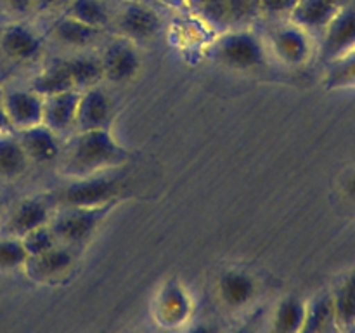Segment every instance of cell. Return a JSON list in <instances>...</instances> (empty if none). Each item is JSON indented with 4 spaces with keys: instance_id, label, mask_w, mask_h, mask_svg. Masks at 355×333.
Instances as JSON below:
<instances>
[{
    "instance_id": "cell-1",
    "label": "cell",
    "mask_w": 355,
    "mask_h": 333,
    "mask_svg": "<svg viewBox=\"0 0 355 333\" xmlns=\"http://www.w3.org/2000/svg\"><path fill=\"white\" fill-rule=\"evenodd\" d=\"M127 160L128 151L113 137L110 128L76 132L59 155L61 172L68 179L106 173Z\"/></svg>"
},
{
    "instance_id": "cell-2",
    "label": "cell",
    "mask_w": 355,
    "mask_h": 333,
    "mask_svg": "<svg viewBox=\"0 0 355 333\" xmlns=\"http://www.w3.org/2000/svg\"><path fill=\"white\" fill-rule=\"evenodd\" d=\"M210 58L236 71H253L267 59L266 44L250 30H232L220 35L210 45Z\"/></svg>"
},
{
    "instance_id": "cell-3",
    "label": "cell",
    "mask_w": 355,
    "mask_h": 333,
    "mask_svg": "<svg viewBox=\"0 0 355 333\" xmlns=\"http://www.w3.org/2000/svg\"><path fill=\"white\" fill-rule=\"evenodd\" d=\"M123 184L118 177L99 176L71 179L66 186L55 191L54 203L59 207H103L107 203H116L121 194Z\"/></svg>"
},
{
    "instance_id": "cell-4",
    "label": "cell",
    "mask_w": 355,
    "mask_h": 333,
    "mask_svg": "<svg viewBox=\"0 0 355 333\" xmlns=\"http://www.w3.org/2000/svg\"><path fill=\"white\" fill-rule=\"evenodd\" d=\"M114 205L116 203H107L103 207H62L61 212L51 219L49 225L58 243L68 246L82 245L92 238Z\"/></svg>"
},
{
    "instance_id": "cell-5",
    "label": "cell",
    "mask_w": 355,
    "mask_h": 333,
    "mask_svg": "<svg viewBox=\"0 0 355 333\" xmlns=\"http://www.w3.org/2000/svg\"><path fill=\"white\" fill-rule=\"evenodd\" d=\"M269 47L277 61L291 68L305 65L314 52L311 33L293 21L277 24L274 28L269 37Z\"/></svg>"
},
{
    "instance_id": "cell-6",
    "label": "cell",
    "mask_w": 355,
    "mask_h": 333,
    "mask_svg": "<svg viewBox=\"0 0 355 333\" xmlns=\"http://www.w3.org/2000/svg\"><path fill=\"white\" fill-rule=\"evenodd\" d=\"M355 47V6L347 3L322 28L319 54L326 62L342 58Z\"/></svg>"
},
{
    "instance_id": "cell-7",
    "label": "cell",
    "mask_w": 355,
    "mask_h": 333,
    "mask_svg": "<svg viewBox=\"0 0 355 333\" xmlns=\"http://www.w3.org/2000/svg\"><path fill=\"white\" fill-rule=\"evenodd\" d=\"M118 33L130 42H149L162 30V17L149 6L141 2H127L116 14Z\"/></svg>"
},
{
    "instance_id": "cell-8",
    "label": "cell",
    "mask_w": 355,
    "mask_h": 333,
    "mask_svg": "<svg viewBox=\"0 0 355 333\" xmlns=\"http://www.w3.org/2000/svg\"><path fill=\"white\" fill-rule=\"evenodd\" d=\"M111 120H113V101L101 87L94 85L80 90L75 132L110 128Z\"/></svg>"
},
{
    "instance_id": "cell-9",
    "label": "cell",
    "mask_w": 355,
    "mask_h": 333,
    "mask_svg": "<svg viewBox=\"0 0 355 333\" xmlns=\"http://www.w3.org/2000/svg\"><path fill=\"white\" fill-rule=\"evenodd\" d=\"M10 128L17 132L42 123L44 117V97L31 89H14L0 97Z\"/></svg>"
},
{
    "instance_id": "cell-10",
    "label": "cell",
    "mask_w": 355,
    "mask_h": 333,
    "mask_svg": "<svg viewBox=\"0 0 355 333\" xmlns=\"http://www.w3.org/2000/svg\"><path fill=\"white\" fill-rule=\"evenodd\" d=\"M101 66H103V78L113 83L128 82L137 75L141 68V58L134 42L118 40L107 45L106 51L101 56Z\"/></svg>"
},
{
    "instance_id": "cell-11",
    "label": "cell",
    "mask_w": 355,
    "mask_h": 333,
    "mask_svg": "<svg viewBox=\"0 0 355 333\" xmlns=\"http://www.w3.org/2000/svg\"><path fill=\"white\" fill-rule=\"evenodd\" d=\"M42 47L40 35L24 23H12L0 31V52L14 62L33 61Z\"/></svg>"
},
{
    "instance_id": "cell-12",
    "label": "cell",
    "mask_w": 355,
    "mask_h": 333,
    "mask_svg": "<svg viewBox=\"0 0 355 333\" xmlns=\"http://www.w3.org/2000/svg\"><path fill=\"white\" fill-rule=\"evenodd\" d=\"M347 3H350V0H298L290 10V21L309 33H321L329 19Z\"/></svg>"
},
{
    "instance_id": "cell-13",
    "label": "cell",
    "mask_w": 355,
    "mask_h": 333,
    "mask_svg": "<svg viewBox=\"0 0 355 333\" xmlns=\"http://www.w3.org/2000/svg\"><path fill=\"white\" fill-rule=\"evenodd\" d=\"M80 90H66L44 97V117L42 123L47 125L55 134L75 130L76 106H78Z\"/></svg>"
},
{
    "instance_id": "cell-14",
    "label": "cell",
    "mask_w": 355,
    "mask_h": 333,
    "mask_svg": "<svg viewBox=\"0 0 355 333\" xmlns=\"http://www.w3.org/2000/svg\"><path fill=\"white\" fill-rule=\"evenodd\" d=\"M49 222H51L49 203H45L44 200H38V198H28V200L19 201L10 210L6 222V229L9 236L23 238L30 231L49 224Z\"/></svg>"
},
{
    "instance_id": "cell-15",
    "label": "cell",
    "mask_w": 355,
    "mask_h": 333,
    "mask_svg": "<svg viewBox=\"0 0 355 333\" xmlns=\"http://www.w3.org/2000/svg\"><path fill=\"white\" fill-rule=\"evenodd\" d=\"M17 137H19L30 162L49 163L58 160L59 155H61L62 148L58 139V134L44 123L19 130Z\"/></svg>"
},
{
    "instance_id": "cell-16",
    "label": "cell",
    "mask_w": 355,
    "mask_h": 333,
    "mask_svg": "<svg viewBox=\"0 0 355 333\" xmlns=\"http://www.w3.org/2000/svg\"><path fill=\"white\" fill-rule=\"evenodd\" d=\"M217 293L229 309H241L255 298L257 281L245 271H225L217 281Z\"/></svg>"
},
{
    "instance_id": "cell-17",
    "label": "cell",
    "mask_w": 355,
    "mask_h": 333,
    "mask_svg": "<svg viewBox=\"0 0 355 333\" xmlns=\"http://www.w3.org/2000/svg\"><path fill=\"white\" fill-rule=\"evenodd\" d=\"M73 266V257L68 252V248L55 245L47 252L40 255L28 257L24 267L28 269V274L35 281L42 283H52L58 278H62Z\"/></svg>"
},
{
    "instance_id": "cell-18",
    "label": "cell",
    "mask_w": 355,
    "mask_h": 333,
    "mask_svg": "<svg viewBox=\"0 0 355 333\" xmlns=\"http://www.w3.org/2000/svg\"><path fill=\"white\" fill-rule=\"evenodd\" d=\"M51 35L55 42L71 49L90 47L99 38L101 30L90 24L82 23L76 17L64 14L54 21L51 26Z\"/></svg>"
},
{
    "instance_id": "cell-19",
    "label": "cell",
    "mask_w": 355,
    "mask_h": 333,
    "mask_svg": "<svg viewBox=\"0 0 355 333\" xmlns=\"http://www.w3.org/2000/svg\"><path fill=\"white\" fill-rule=\"evenodd\" d=\"M28 163H30V158L19 137L10 134V130L0 132V177L16 179L21 173L26 172Z\"/></svg>"
},
{
    "instance_id": "cell-20",
    "label": "cell",
    "mask_w": 355,
    "mask_h": 333,
    "mask_svg": "<svg viewBox=\"0 0 355 333\" xmlns=\"http://www.w3.org/2000/svg\"><path fill=\"white\" fill-rule=\"evenodd\" d=\"M30 89L42 97L54 96V94L66 92V90H76L75 85H73L71 76H69L68 68H66L62 59L61 61L52 62L47 68L42 69V71L31 80Z\"/></svg>"
},
{
    "instance_id": "cell-21",
    "label": "cell",
    "mask_w": 355,
    "mask_h": 333,
    "mask_svg": "<svg viewBox=\"0 0 355 333\" xmlns=\"http://www.w3.org/2000/svg\"><path fill=\"white\" fill-rule=\"evenodd\" d=\"M331 330H338V325H336L333 295L331 291H326L307 304L302 332H331Z\"/></svg>"
},
{
    "instance_id": "cell-22",
    "label": "cell",
    "mask_w": 355,
    "mask_h": 333,
    "mask_svg": "<svg viewBox=\"0 0 355 333\" xmlns=\"http://www.w3.org/2000/svg\"><path fill=\"white\" fill-rule=\"evenodd\" d=\"M305 312H307V302L295 295L284 297L274 311L272 330L279 333L302 332L305 323Z\"/></svg>"
},
{
    "instance_id": "cell-23",
    "label": "cell",
    "mask_w": 355,
    "mask_h": 333,
    "mask_svg": "<svg viewBox=\"0 0 355 333\" xmlns=\"http://www.w3.org/2000/svg\"><path fill=\"white\" fill-rule=\"evenodd\" d=\"M68 68L69 76L73 80V85L76 90H85L89 87L97 85L103 78V66H101V58L94 56H75V58L62 59Z\"/></svg>"
},
{
    "instance_id": "cell-24",
    "label": "cell",
    "mask_w": 355,
    "mask_h": 333,
    "mask_svg": "<svg viewBox=\"0 0 355 333\" xmlns=\"http://www.w3.org/2000/svg\"><path fill=\"white\" fill-rule=\"evenodd\" d=\"M331 295L338 328H352L355 326V271L340 281Z\"/></svg>"
},
{
    "instance_id": "cell-25",
    "label": "cell",
    "mask_w": 355,
    "mask_h": 333,
    "mask_svg": "<svg viewBox=\"0 0 355 333\" xmlns=\"http://www.w3.org/2000/svg\"><path fill=\"white\" fill-rule=\"evenodd\" d=\"M324 87L328 90L355 89V47L342 58L328 62Z\"/></svg>"
},
{
    "instance_id": "cell-26",
    "label": "cell",
    "mask_w": 355,
    "mask_h": 333,
    "mask_svg": "<svg viewBox=\"0 0 355 333\" xmlns=\"http://www.w3.org/2000/svg\"><path fill=\"white\" fill-rule=\"evenodd\" d=\"M66 14L99 30H103L110 21V10L103 0H71L66 6Z\"/></svg>"
},
{
    "instance_id": "cell-27",
    "label": "cell",
    "mask_w": 355,
    "mask_h": 333,
    "mask_svg": "<svg viewBox=\"0 0 355 333\" xmlns=\"http://www.w3.org/2000/svg\"><path fill=\"white\" fill-rule=\"evenodd\" d=\"M28 260V252L21 238L6 236L0 238V271H14L24 267Z\"/></svg>"
},
{
    "instance_id": "cell-28",
    "label": "cell",
    "mask_w": 355,
    "mask_h": 333,
    "mask_svg": "<svg viewBox=\"0 0 355 333\" xmlns=\"http://www.w3.org/2000/svg\"><path fill=\"white\" fill-rule=\"evenodd\" d=\"M21 241H23L24 248H26L28 257L40 255V253L51 250L52 246L59 245L58 239H55L54 232H52L51 225L49 224L40 225V228L30 231L28 234H24L23 238H21Z\"/></svg>"
},
{
    "instance_id": "cell-29",
    "label": "cell",
    "mask_w": 355,
    "mask_h": 333,
    "mask_svg": "<svg viewBox=\"0 0 355 333\" xmlns=\"http://www.w3.org/2000/svg\"><path fill=\"white\" fill-rule=\"evenodd\" d=\"M298 0H259V7L267 14H290Z\"/></svg>"
},
{
    "instance_id": "cell-30",
    "label": "cell",
    "mask_w": 355,
    "mask_h": 333,
    "mask_svg": "<svg viewBox=\"0 0 355 333\" xmlns=\"http://www.w3.org/2000/svg\"><path fill=\"white\" fill-rule=\"evenodd\" d=\"M0 2L3 3V7H6L9 12L17 14V16H23V14L35 10L33 0H0Z\"/></svg>"
},
{
    "instance_id": "cell-31",
    "label": "cell",
    "mask_w": 355,
    "mask_h": 333,
    "mask_svg": "<svg viewBox=\"0 0 355 333\" xmlns=\"http://www.w3.org/2000/svg\"><path fill=\"white\" fill-rule=\"evenodd\" d=\"M71 2V0H33L35 3V10H55V9H61Z\"/></svg>"
},
{
    "instance_id": "cell-32",
    "label": "cell",
    "mask_w": 355,
    "mask_h": 333,
    "mask_svg": "<svg viewBox=\"0 0 355 333\" xmlns=\"http://www.w3.org/2000/svg\"><path fill=\"white\" fill-rule=\"evenodd\" d=\"M345 191L352 200H355V170L350 172V176L345 180Z\"/></svg>"
},
{
    "instance_id": "cell-33",
    "label": "cell",
    "mask_w": 355,
    "mask_h": 333,
    "mask_svg": "<svg viewBox=\"0 0 355 333\" xmlns=\"http://www.w3.org/2000/svg\"><path fill=\"white\" fill-rule=\"evenodd\" d=\"M6 130H10V125L6 117V111H3L2 108V101H0V132H6Z\"/></svg>"
},
{
    "instance_id": "cell-34",
    "label": "cell",
    "mask_w": 355,
    "mask_h": 333,
    "mask_svg": "<svg viewBox=\"0 0 355 333\" xmlns=\"http://www.w3.org/2000/svg\"><path fill=\"white\" fill-rule=\"evenodd\" d=\"M0 212H2V200H0Z\"/></svg>"
}]
</instances>
